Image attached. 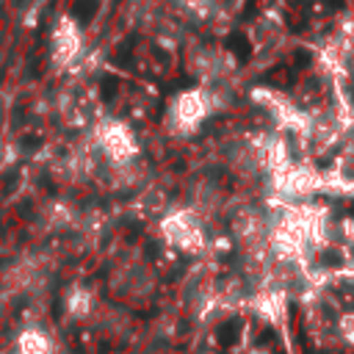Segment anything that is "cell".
Wrapping results in <instances>:
<instances>
[{"instance_id": "277c9868", "label": "cell", "mask_w": 354, "mask_h": 354, "mask_svg": "<svg viewBox=\"0 0 354 354\" xmlns=\"http://www.w3.org/2000/svg\"><path fill=\"white\" fill-rule=\"evenodd\" d=\"M66 313L72 318H77V321L88 318L94 313V293L88 288H83V285H75L69 290V296H66Z\"/></svg>"}, {"instance_id": "5b68a950", "label": "cell", "mask_w": 354, "mask_h": 354, "mask_svg": "<svg viewBox=\"0 0 354 354\" xmlns=\"http://www.w3.org/2000/svg\"><path fill=\"white\" fill-rule=\"evenodd\" d=\"M97 14V0H75L72 3V17L80 22V25H88Z\"/></svg>"}, {"instance_id": "8992f818", "label": "cell", "mask_w": 354, "mask_h": 354, "mask_svg": "<svg viewBox=\"0 0 354 354\" xmlns=\"http://www.w3.org/2000/svg\"><path fill=\"white\" fill-rule=\"evenodd\" d=\"M230 47L238 50V53H246V41H241V36H232L230 39Z\"/></svg>"}, {"instance_id": "6da1fadb", "label": "cell", "mask_w": 354, "mask_h": 354, "mask_svg": "<svg viewBox=\"0 0 354 354\" xmlns=\"http://www.w3.org/2000/svg\"><path fill=\"white\" fill-rule=\"evenodd\" d=\"M160 235L166 238L169 246L180 249L185 254H199L207 246V230H205L202 213L196 207L169 210L160 218Z\"/></svg>"}, {"instance_id": "3957f363", "label": "cell", "mask_w": 354, "mask_h": 354, "mask_svg": "<svg viewBox=\"0 0 354 354\" xmlns=\"http://www.w3.org/2000/svg\"><path fill=\"white\" fill-rule=\"evenodd\" d=\"M14 354H53V343H50V337L41 329H33L30 326V329H25L17 337Z\"/></svg>"}, {"instance_id": "7a4b0ae2", "label": "cell", "mask_w": 354, "mask_h": 354, "mask_svg": "<svg viewBox=\"0 0 354 354\" xmlns=\"http://www.w3.org/2000/svg\"><path fill=\"white\" fill-rule=\"evenodd\" d=\"M113 290L122 296H144L152 285V277L144 268V263H127L113 274Z\"/></svg>"}]
</instances>
